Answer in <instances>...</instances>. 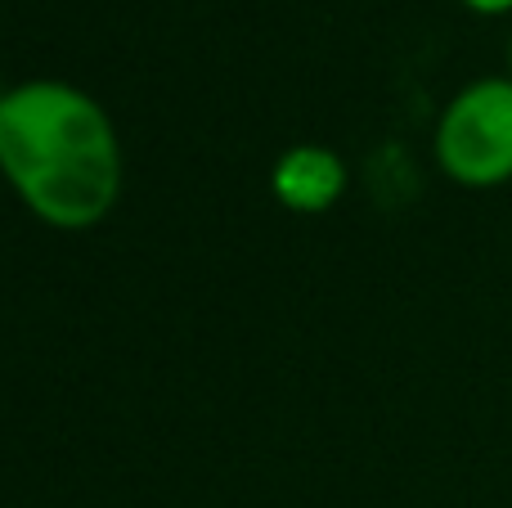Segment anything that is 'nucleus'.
I'll return each mask as SVG.
<instances>
[{
	"mask_svg": "<svg viewBox=\"0 0 512 508\" xmlns=\"http://www.w3.org/2000/svg\"><path fill=\"white\" fill-rule=\"evenodd\" d=\"M0 180L54 230L99 225L122 198L113 117L68 81L36 77L9 86L0 104Z\"/></svg>",
	"mask_w": 512,
	"mask_h": 508,
	"instance_id": "obj_1",
	"label": "nucleus"
},
{
	"mask_svg": "<svg viewBox=\"0 0 512 508\" xmlns=\"http://www.w3.org/2000/svg\"><path fill=\"white\" fill-rule=\"evenodd\" d=\"M436 162L463 189L512 180V77H481L445 104L436 122Z\"/></svg>",
	"mask_w": 512,
	"mask_h": 508,
	"instance_id": "obj_2",
	"label": "nucleus"
},
{
	"mask_svg": "<svg viewBox=\"0 0 512 508\" xmlns=\"http://www.w3.org/2000/svg\"><path fill=\"white\" fill-rule=\"evenodd\" d=\"M270 189L288 212L319 216L346 194V162L324 144H292L270 171Z\"/></svg>",
	"mask_w": 512,
	"mask_h": 508,
	"instance_id": "obj_3",
	"label": "nucleus"
},
{
	"mask_svg": "<svg viewBox=\"0 0 512 508\" xmlns=\"http://www.w3.org/2000/svg\"><path fill=\"white\" fill-rule=\"evenodd\" d=\"M472 14H486V18H499V14H512V0H463Z\"/></svg>",
	"mask_w": 512,
	"mask_h": 508,
	"instance_id": "obj_4",
	"label": "nucleus"
},
{
	"mask_svg": "<svg viewBox=\"0 0 512 508\" xmlns=\"http://www.w3.org/2000/svg\"><path fill=\"white\" fill-rule=\"evenodd\" d=\"M508 77H512V41H508Z\"/></svg>",
	"mask_w": 512,
	"mask_h": 508,
	"instance_id": "obj_5",
	"label": "nucleus"
},
{
	"mask_svg": "<svg viewBox=\"0 0 512 508\" xmlns=\"http://www.w3.org/2000/svg\"><path fill=\"white\" fill-rule=\"evenodd\" d=\"M5 95H9V86H0V104H5Z\"/></svg>",
	"mask_w": 512,
	"mask_h": 508,
	"instance_id": "obj_6",
	"label": "nucleus"
}]
</instances>
